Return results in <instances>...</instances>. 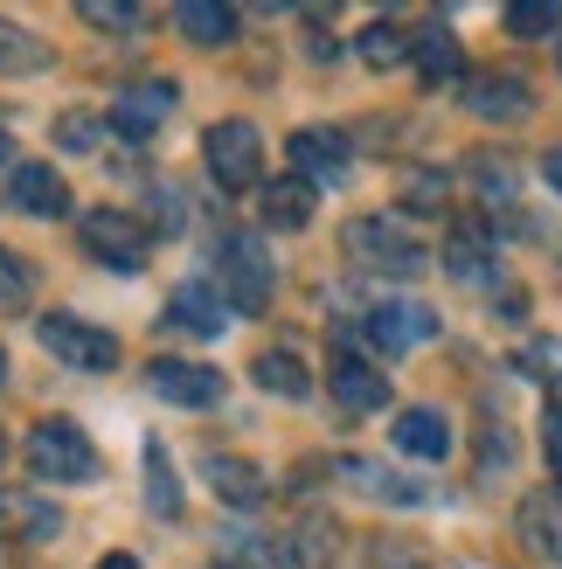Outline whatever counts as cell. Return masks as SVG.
I'll return each instance as SVG.
<instances>
[{
	"instance_id": "obj_32",
	"label": "cell",
	"mask_w": 562,
	"mask_h": 569,
	"mask_svg": "<svg viewBox=\"0 0 562 569\" xmlns=\"http://www.w3.org/2000/svg\"><path fill=\"white\" fill-rule=\"evenodd\" d=\"M56 147H70V153H98V147H104V126H98V119H83V111H70V119H56Z\"/></svg>"
},
{
	"instance_id": "obj_35",
	"label": "cell",
	"mask_w": 562,
	"mask_h": 569,
	"mask_svg": "<svg viewBox=\"0 0 562 569\" xmlns=\"http://www.w3.org/2000/svg\"><path fill=\"white\" fill-rule=\"evenodd\" d=\"M444 194H452V181H444V174H403V202L444 209Z\"/></svg>"
},
{
	"instance_id": "obj_6",
	"label": "cell",
	"mask_w": 562,
	"mask_h": 569,
	"mask_svg": "<svg viewBox=\"0 0 562 569\" xmlns=\"http://www.w3.org/2000/svg\"><path fill=\"white\" fill-rule=\"evenodd\" d=\"M36 333H42V348H49L56 361L83 368V376H104V368H119V340H111L104 327H91V320H77V312H42Z\"/></svg>"
},
{
	"instance_id": "obj_34",
	"label": "cell",
	"mask_w": 562,
	"mask_h": 569,
	"mask_svg": "<svg viewBox=\"0 0 562 569\" xmlns=\"http://www.w3.org/2000/svg\"><path fill=\"white\" fill-rule=\"evenodd\" d=\"M361 569H424V562H417V549H410V542H369Z\"/></svg>"
},
{
	"instance_id": "obj_4",
	"label": "cell",
	"mask_w": 562,
	"mask_h": 569,
	"mask_svg": "<svg viewBox=\"0 0 562 569\" xmlns=\"http://www.w3.org/2000/svg\"><path fill=\"white\" fill-rule=\"evenodd\" d=\"M215 271H222V306H237V312H264L278 292V264L250 230H230L215 243Z\"/></svg>"
},
{
	"instance_id": "obj_3",
	"label": "cell",
	"mask_w": 562,
	"mask_h": 569,
	"mask_svg": "<svg viewBox=\"0 0 562 569\" xmlns=\"http://www.w3.org/2000/svg\"><path fill=\"white\" fill-rule=\"evenodd\" d=\"M202 160H209V181L222 194H250L264 188V132L250 119H215L202 132Z\"/></svg>"
},
{
	"instance_id": "obj_29",
	"label": "cell",
	"mask_w": 562,
	"mask_h": 569,
	"mask_svg": "<svg viewBox=\"0 0 562 569\" xmlns=\"http://www.w3.org/2000/svg\"><path fill=\"white\" fill-rule=\"evenodd\" d=\"M500 21H508V36L535 42V36H555V28H562V8H555V0H521V8H508Z\"/></svg>"
},
{
	"instance_id": "obj_31",
	"label": "cell",
	"mask_w": 562,
	"mask_h": 569,
	"mask_svg": "<svg viewBox=\"0 0 562 569\" xmlns=\"http://www.w3.org/2000/svg\"><path fill=\"white\" fill-rule=\"evenodd\" d=\"M77 14L91 21V28H104V36H132V28H147V14H139V8H119V0H83Z\"/></svg>"
},
{
	"instance_id": "obj_33",
	"label": "cell",
	"mask_w": 562,
	"mask_h": 569,
	"mask_svg": "<svg viewBox=\"0 0 562 569\" xmlns=\"http://www.w3.org/2000/svg\"><path fill=\"white\" fill-rule=\"evenodd\" d=\"M521 368H528L535 382H562V340H535V348L521 355Z\"/></svg>"
},
{
	"instance_id": "obj_40",
	"label": "cell",
	"mask_w": 562,
	"mask_h": 569,
	"mask_svg": "<svg viewBox=\"0 0 562 569\" xmlns=\"http://www.w3.org/2000/svg\"><path fill=\"white\" fill-rule=\"evenodd\" d=\"M0 389H8V348H0Z\"/></svg>"
},
{
	"instance_id": "obj_8",
	"label": "cell",
	"mask_w": 562,
	"mask_h": 569,
	"mask_svg": "<svg viewBox=\"0 0 562 569\" xmlns=\"http://www.w3.org/2000/svg\"><path fill=\"white\" fill-rule=\"evenodd\" d=\"M361 333H369L382 355H410V348H424V340H438V312L424 299H382V306L361 312Z\"/></svg>"
},
{
	"instance_id": "obj_24",
	"label": "cell",
	"mask_w": 562,
	"mask_h": 569,
	"mask_svg": "<svg viewBox=\"0 0 562 569\" xmlns=\"http://www.w3.org/2000/svg\"><path fill=\"white\" fill-rule=\"evenodd\" d=\"M139 466H147V507H153L160 521H181V479H174V459H167V445L147 438Z\"/></svg>"
},
{
	"instance_id": "obj_2",
	"label": "cell",
	"mask_w": 562,
	"mask_h": 569,
	"mask_svg": "<svg viewBox=\"0 0 562 569\" xmlns=\"http://www.w3.org/2000/svg\"><path fill=\"white\" fill-rule=\"evenodd\" d=\"M21 459L36 479H49V487H83V479H98V445L83 438V423L70 417H42L36 431L21 438Z\"/></svg>"
},
{
	"instance_id": "obj_19",
	"label": "cell",
	"mask_w": 562,
	"mask_h": 569,
	"mask_svg": "<svg viewBox=\"0 0 562 569\" xmlns=\"http://www.w3.org/2000/svg\"><path fill=\"white\" fill-rule=\"evenodd\" d=\"M397 451L403 459H444L452 451V423H444V410H431V403H417V410H397Z\"/></svg>"
},
{
	"instance_id": "obj_23",
	"label": "cell",
	"mask_w": 562,
	"mask_h": 569,
	"mask_svg": "<svg viewBox=\"0 0 562 569\" xmlns=\"http://www.w3.org/2000/svg\"><path fill=\"white\" fill-rule=\"evenodd\" d=\"M521 542L535 549L549 569H562V493H535L521 507Z\"/></svg>"
},
{
	"instance_id": "obj_10",
	"label": "cell",
	"mask_w": 562,
	"mask_h": 569,
	"mask_svg": "<svg viewBox=\"0 0 562 569\" xmlns=\"http://www.w3.org/2000/svg\"><path fill=\"white\" fill-rule=\"evenodd\" d=\"M174 83H167V77H147V83H126V91L119 98H111V126H119L126 139H132V147H139V139H153L160 126H167V111H174Z\"/></svg>"
},
{
	"instance_id": "obj_20",
	"label": "cell",
	"mask_w": 562,
	"mask_h": 569,
	"mask_svg": "<svg viewBox=\"0 0 562 569\" xmlns=\"http://www.w3.org/2000/svg\"><path fill=\"white\" fill-rule=\"evenodd\" d=\"M63 528V515L42 500V493H0V535H14V542H49V535Z\"/></svg>"
},
{
	"instance_id": "obj_43",
	"label": "cell",
	"mask_w": 562,
	"mask_h": 569,
	"mask_svg": "<svg viewBox=\"0 0 562 569\" xmlns=\"http://www.w3.org/2000/svg\"><path fill=\"white\" fill-rule=\"evenodd\" d=\"M555 63H562V49H555Z\"/></svg>"
},
{
	"instance_id": "obj_42",
	"label": "cell",
	"mask_w": 562,
	"mask_h": 569,
	"mask_svg": "<svg viewBox=\"0 0 562 569\" xmlns=\"http://www.w3.org/2000/svg\"><path fill=\"white\" fill-rule=\"evenodd\" d=\"M215 569H230V562H215Z\"/></svg>"
},
{
	"instance_id": "obj_41",
	"label": "cell",
	"mask_w": 562,
	"mask_h": 569,
	"mask_svg": "<svg viewBox=\"0 0 562 569\" xmlns=\"http://www.w3.org/2000/svg\"><path fill=\"white\" fill-rule=\"evenodd\" d=\"M0 459H8V431H0Z\"/></svg>"
},
{
	"instance_id": "obj_14",
	"label": "cell",
	"mask_w": 562,
	"mask_h": 569,
	"mask_svg": "<svg viewBox=\"0 0 562 569\" xmlns=\"http://www.w3.org/2000/svg\"><path fill=\"white\" fill-rule=\"evenodd\" d=\"M327 382H333V403L341 410H382L389 403V382H382V368H369L348 340L333 348V368H327Z\"/></svg>"
},
{
	"instance_id": "obj_27",
	"label": "cell",
	"mask_w": 562,
	"mask_h": 569,
	"mask_svg": "<svg viewBox=\"0 0 562 569\" xmlns=\"http://www.w3.org/2000/svg\"><path fill=\"white\" fill-rule=\"evenodd\" d=\"M410 63H417V77H424V83H459L465 56H459V42L444 36V28H431V36L410 42Z\"/></svg>"
},
{
	"instance_id": "obj_9",
	"label": "cell",
	"mask_w": 562,
	"mask_h": 569,
	"mask_svg": "<svg viewBox=\"0 0 562 569\" xmlns=\"http://www.w3.org/2000/svg\"><path fill=\"white\" fill-rule=\"evenodd\" d=\"M147 389L160 396V403H174V410H215L222 403V376L209 361H174V355H160L147 361Z\"/></svg>"
},
{
	"instance_id": "obj_11",
	"label": "cell",
	"mask_w": 562,
	"mask_h": 569,
	"mask_svg": "<svg viewBox=\"0 0 562 569\" xmlns=\"http://www.w3.org/2000/svg\"><path fill=\"white\" fill-rule=\"evenodd\" d=\"M8 202H14L21 216L56 222V216H70V181L56 174L49 160H14V174H8Z\"/></svg>"
},
{
	"instance_id": "obj_15",
	"label": "cell",
	"mask_w": 562,
	"mask_h": 569,
	"mask_svg": "<svg viewBox=\"0 0 562 569\" xmlns=\"http://www.w3.org/2000/svg\"><path fill=\"white\" fill-rule=\"evenodd\" d=\"M465 181H472V194H480V209H486L493 222L514 216V194H521V167H514V153H472Z\"/></svg>"
},
{
	"instance_id": "obj_16",
	"label": "cell",
	"mask_w": 562,
	"mask_h": 569,
	"mask_svg": "<svg viewBox=\"0 0 562 569\" xmlns=\"http://www.w3.org/2000/svg\"><path fill=\"white\" fill-rule=\"evenodd\" d=\"M202 479L215 487V500H222V507H243V515H258V507H264V472L250 466V459L209 451V459H202Z\"/></svg>"
},
{
	"instance_id": "obj_36",
	"label": "cell",
	"mask_w": 562,
	"mask_h": 569,
	"mask_svg": "<svg viewBox=\"0 0 562 569\" xmlns=\"http://www.w3.org/2000/svg\"><path fill=\"white\" fill-rule=\"evenodd\" d=\"M542 459H549V472L562 479V403L542 410Z\"/></svg>"
},
{
	"instance_id": "obj_30",
	"label": "cell",
	"mask_w": 562,
	"mask_h": 569,
	"mask_svg": "<svg viewBox=\"0 0 562 569\" xmlns=\"http://www.w3.org/2000/svg\"><path fill=\"white\" fill-rule=\"evenodd\" d=\"M36 299V271H28V258H14V250H0V312H14Z\"/></svg>"
},
{
	"instance_id": "obj_25",
	"label": "cell",
	"mask_w": 562,
	"mask_h": 569,
	"mask_svg": "<svg viewBox=\"0 0 562 569\" xmlns=\"http://www.w3.org/2000/svg\"><path fill=\"white\" fill-rule=\"evenodd\" d=\"M42 70H49V42L0 14V77H42Z\"/></svg>"
},
{
	"instance_id": "obj_26",
	"label": "cell",
	"mask_w": 562,
	"mask_h": 569,
	"mask_svg": "<svg viewBox=\"0 0 562 569\" xmlns=\"http://www.w3.org/2000/svg\"><path fill=\"white\" fill-rule=\"evenodd\" d=\"M250 376H258V389H271V396H313V376H305V361L292 355V348H271V355H258L250 361Z\"/></svg>"
},
{
	"instance_id": "obj_18",
	"label": "cell",
	"mask_w": 562,
	"mask_h": 569,
	"mask_svg": "<svg viewBox=\"0 0 562 569\" xmlns=\"http://www.w3.org/2000/svg\"><path fill=\"white\" fill-rule=\"evenodd\" d=\"M313 202H320V188H305L299 174L258 188V216H264V230H305V222H313Z\"/></svg>"
},
{
	"instance_id": "obj_12",
	"label": "cell",
	"mask_w": 562,
	"mask_h": 569,
	"mask_svg": "<svg viewBox=\"0 0 562 569\" xmlns=\"http://www.w3.org/2000/svg\"><path fill=\"white\" fill-rule=\"evenodd\" d=\"M528 104H535V91H528V77H514V70H480L465 83V111L486 119V126H514Z\"/></svg>"
},
{
	"instance_id": "obj_5",
	"label": "cell",
	"mask_w": 562,
	"mask_h": 569,
	"mask_svg": "<svg viewBox=\"0 0 562 569\" xmlns=\"http://www.w3.org/2000/svg\"><path fill=\"white\" fill-rule=\"evenodd\" d=\"M77 237H83V250H91L104 271H119V278L147 271L153 237H147V222L126 216V209H91V216H77Z\"/></svg>"
},
{
	"instance_id": "obj_39",
	"label": "cell",
	"mask_w": 562,
	"mask_h": 569,
	"mask_svg": "<svg viewBox=\"0 0 562 569\" xmlns=\"http://www.w3.org/2000/svg\"><path fill=\"white\" fill-rule=\"evenodd\" d=\"M98 569H139V562H132V556H104Z\"/></svg>"
},
{
	"instance_id": "obj_13",
	"label": "cell",
	"mask_w": 562,
	"mask_h": 569,
	"mask_svg": "<svg viewBox=\"0 0 562 569\" xmlns=\"http://www.w3.org/2000/svg\"><path fill=\"white\" fill-rule=\"evenodd\" d=\"M160 327H167V333H194V340H215V333H230V306H222V292H209V284H181V292L167 299Z\"/></svg>"
},
{
	"instance_id": "obj_38",
	"label": "cell",
	"mask_w": 562,
	"mask_h": 569,
	"mask_svg": "<svg viewBox=\"0 0 562 569\" xmlns=\"http://www.w3.org/2000/svg\"><path fill=\"white\" fill-rule=\"evenodd\" d=\"M14 160H21V153H14V139L0 132V174H14Z\"/></svg>"
},
{
	"instance_id": "obj_28",
	"label": "cell",
	"mask_w": 562,
	"mask_h": 569,
	"mask_svg": "<svg viewBox=\"0 0 562 569\" xmlns=\"http://www.w3.org/2000/svg\"><path fill=\"white\" fill-rule=\"evenodd\" d=\"M354 56L369 70H397V63H410V28L403 21H369V28H361V42H354Z\"/></svg>"
},
{
	"instance_id": "obj_21",
	"label": "cell",
	"mask_w": 562,
	"mask_h": 569,
	"mask_svg": "<svg viewBox=\"0 0 562 569\" xmlns=\"http://www.w3.org/2000/svg\"><path fill=\"white\" fill-rule=\"evenodd\" d=\"M444 271H452L459 284L493 278V237H486V222H459V230L444 237Z\"/></svg>"
},
{
	"instance_id": "obj_7",
	"label": "cell",
	"mask_w": 562,
	"mask_h": 569,
	"mask_svg": "<svg viewBox=\"0 0 562 569\" xmlns=\"http://www.w3.org/2000/svg\"><path fill=\"white\" fill-rule=\"evenodd\" d=\"M285 160L305 188H333V181H348V167H354V139L333 132V126H299L285 139Z\"/></svg>"
},
{
	"instance_id": "obj_37",
	"label": "cell",
	"mask_w": 562,
	"mask_h": 569,
	"mask_svg": "<svg viewBox=\"0 0 562 569\" xmlns=\"http://www.w3.org/2000/svg\"><path fill=\"white\" fill-rule=\"evenodd\" d=\"M542 181H549V188L562 194V139H555V147H549V153H542Z\"/></svg>"
},
{
	"instance_id": "obj_17",
	"label": "cell",
	"mask_w": 562,
	"mask_h": 569,
	"mask_svg": "<svg viewBox=\"0 0 562 569\" xmlns=\"http://www.w3.org/2000/svg\"><path fill=\"white\" fill-rule=\"evenodd\" d=\"M341 479H348V487H361L369 500H389V507H424L431 500L424 479H403V472H389L375 459H341Z\"/></svg>"
},
{
	"instance_id": "obj_1",
	"label": "cell",
	"mask_w": 562,
	"mask_h": 569,
	"mask_svg": "<svg viewBox=\"0 0 562 569\" xmlns=\"http://www.w3.org/2000/svg\"><path fill=\"white\" fill-rule=\"evenodd\" d=\"M341 250H348V258H354L361 271H375V278H417V271H424V237H417L397 209L348 216Z\"/></svg>"
},
{
	"instance_id": "obj_22",
	"label": "cell",
	"mask_w": 562,
	"mask_h": 569,
	"mask_svg": "<svg viewBox=\"0 0 562 569\" xmlns=\"http://www.w3.org/2000/svg\"><path fill=\"white\" fill-rule=\"evenodd\" d=\"M174 28L194 49H230L237 42V8H222V0H188V8H174Z\"/></svg>"
}]
</instances>
